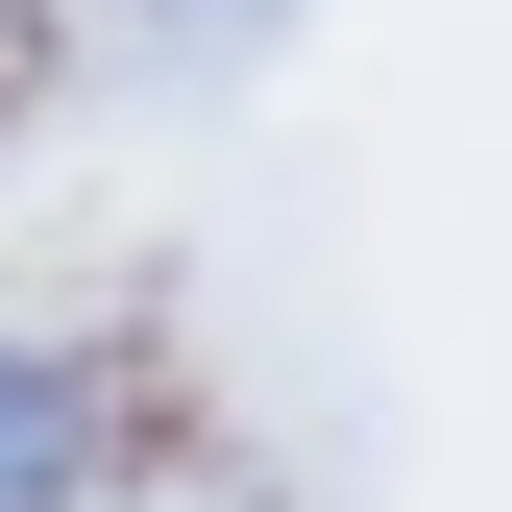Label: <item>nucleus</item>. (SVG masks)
Instances as JSON below:
<instances>
[{
  "label": "nucleus",
  "instance_id": "f257e3e1",
  "mask_svg": "<svg viewBox=\"0 0 512 512\" xmlns=\"http://www.w3.org/2000/svg\"><path fill=\"white\" fill-rule=\"evenodd\" d=\"M25 488H74V391H49V366H0V512Z\"/></svg>",
  "mask_w": 512,
  "mask_h": 512
}]
</instances>
